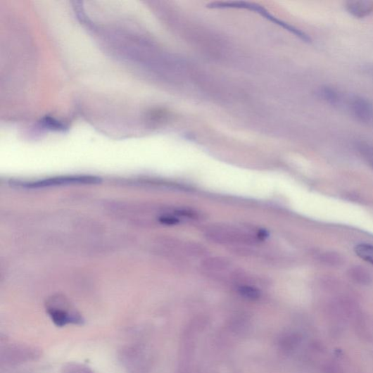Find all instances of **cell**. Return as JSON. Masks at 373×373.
<instances>
[{"label": "cell", "mask_w": 373, "mask_h": 373, "mask_svg": "<svg viewBox=\"0 0 373 373\" xmlns=\"http://www.w3.org/2000/svg\"><path fill=\"white\" fill-rule=\"evenodd\" d=\"M47 313L57 327L69 324L82 325L85 320L77 310L65 298L55 297L47 303Z\"/></svg>", "instance_id": "6da1fadb"}, {"label": "cell", "mask_w": 373, "mask_h": 373, "mask_svg": "<svg viewBox=\"0 0 373 373\" xmlns=\"http://www.w3.org/2000/svg\"><path fill=\"white\" fill-rule=\"evenodd\" d=\"M205 237L215 243L222 244H254L256 238L237 227L229 225H213L205 232Z\"/></svg>", "instance_id": "7a4b0ae2"}, {"label": "cell", "mask_w": 373, "mask_h": 373, "mask_svg": "<svg viewBox=\"0 0 373 373\" xmlns=\"http://www.w3.org/2000/svg\"><path fill=\"white\" fill-rule=\"evenodd\" d=\"M101 182V178L94 176H66L48 178L32 182H17L12 184L23 186L25 189H43L46 186H62L70 184H93Z\"/></svg>", "instance_id": "3957f363"}, {"label": "cell", "mask_w": 373, "mask_h": 373, "mask_svg": "<svg viewBox=\"0 0 373 373\" xmlns=\"http://www.w3.org/2000/svg\"><path fill=\"white\" fill-rule=\"evenodd\" d=\"M227 8H238V9H246L250 10L252 11H255L256 13L260 14L270 22L274 23L275 25L284 28L286 31L292 33L299 37L301 39L304 41L305 43L312 42V39L305 34L304 32L301 30L289 25L288 23L284 22V20L278 19L271 13H269L265 8L262 6L257 5L255 4L246 2V1H232L227 4Z\"/></svg>", "instance_id": "277c9868"}, {"label": "cell", "mask_w": 373, "mask_h": 373, "mask_svg": "<svg viewBox=\"0 0 373 373\" xmlns=\"http://www.w3.org/2000/svg\"><path fill=\"white\" fill-rule=\"evenodd\" d=\"M142 346L134 345L123 349L122 362L131 373H143L147 366V354Z\"/></svg>", "instance_id": "5b68a950"}, {"label": "cell", "mask_w": 373, "mask_h": 373, "mask_svg": "<svg viewBox=\"0 0 373 373\" xmlns=\"http://www.w3.org/2000/svg\"><path fill=\"white\" fill-rule=\"evenodd\" d=\"M39 352L34 348L23 345H10L2 350V362L6 364H18L36 360Z\"/></svg>", "instance_id": "8992f818"}, {"label": "cell", "mask_w": 373, "mask_h": 373, "mask_svg": "<svg viewBox=\"0 0 373 373\" xmlns=\"http://www.w3.org/2000/svg\"><path fill=\"white\" fill-rule=\"evenodd\" d=\"M349 111L358 120L368 122L373 119V105L370 101L362 96H354L348 103Z\"/></svg>", "instance_id": "52a82bcc"}, {"label": "cell", "mask_w": 373, "mask_h": 373, "mask_svg": "<svg viewBox=\"0 0 373 373\" xmlns=\"http://www.w3.org/2000/svg\"><path fill=\"white\" fill-rule=\"evenodd\" d=\"M347 12L357 18H364L373 13L372 1H348L346 4Z\"/></svg>", "instance_id": "ba28073f"}, {"label": "cell", "mask_w": 373, "mask_h": 373, "mask_svg": "<svg viewBox=\"0 0 373 373\" xmlns=\"http://www.w3.org/2000/svg\"><path fill=\"white\" fill-rule=\"evenodd\" d=\"M232 265L229 259L223 257H212L205 259L201 267L206 272L218 273L225 272Z\"/></svg>", "instance_id": "9c48e42d"}, {"label": "cell", "mask_w": 373, "mask_h": 373, "mask_svg": "<svg viewBox=\"0 0 373 373\" xmlns=\"http://www.w3.org/2000/svg\"><path fill=\"white\" fill-rule=\"evenodd\" d=\"M318 95L322 100L331 106L339 105L342 100V96L338 91L328 87L320 88L318 91Z\"/></svg>", "instance_id": "30bf717a"}, {"label": "cell", "mask_w": 373, "mask_h": 373, "mask_svg": "<svg viewBox=\"0 0 373 373\" xmlns=\"http://www.w3.org/2000/svg\"><path fill=\"white\" fill-rule=\"evenodd\" d=\"M181 251L192 257H203L206 255L207 252H208L202 244L191 241L183 243Z\"/></svg>", "instance_id": "8fae6325"}, {"label": "cell", "mask_w": 373, "mask_h": 373, "mask_svg": "<svg viewBox=\"0 0 373 373\" xmlns=\"http://www.w3.org/2000/svg\"><path fill=\"white\" fill-rule=\"evenodd\" d=\"M356 255L373 266V246L367 244H360L355 247Z\"/></svg>", "instance_id": "7c38bea8"}, {"label": "cell", "mask_w": 373, "mask_h": 373, "mask_svg": "<svg viewBox=\"0 0 373 373\" xmlns=\"http://www.w3.org/2000/svg\"><path fill=\"white\" fill-rule=\"evenodd\" d=\"M357 146L359 153L373 170V144L362 141L358 142Z\"/></svg>", "instance_id": "4fadbf2b"}, {"label": "cell", "mask_w": 373, "mask_h": 373, "mask_svg": "<svg viewBox=\"0 0 373 373\" xmlns=\"http://www.w3.org/2000/svg\"><path fill=\"white\" fill-rule=\"evenodd\" d=\"M239 293L244 298L248 300H258L260 297L259 290L250 285H242L238 288Z\"/></svg>", "instance_id": "5bb4252c"}, {"label": "cell", "mask_w": 373, "mask_h": 373, "mask_svg": "<svg viewBox=\"0 0 373 373\" xmlns=\"http://www.w3.org/2000/svg\"><path fill=\"white\" fill-rule=\"evenodd\" d=\"M41 124H42L44 127L49 128L51 130L65 131L67 129L63 123L49 116L45 117L42 121H41Z\"/></svg>", "instance_id": "9a60e30c"}, {"label": "cell", "mask_w": 373, "mask_h": 373, "mask_svg": "<svg viewBox=\"0 0 373 373\" xmlns=\"http://www.w3.org/2000/svg\"><path fill=\"white\" fill-rule=\"evenodd\" d=\"M62 373H94L91 369L84 365L70 363L64 367Z\"/></svg>", "instance_id": "2e32d148"}, {"label": "cell", "mask_w": 373, "mask_h": 373, "mask_svg": "<svg viewBox=\"0 0 373 373\" xmlns=\"http://www.w3.org/2000/svg\"><path fill=\"white\" fill-rule=\"evenodd\" d=\"M160 222L165 225H172L179 223V220L172 216H163L160 217Z\"/></svg>", "instance_id": "e0dca14e"}, {"label": "cell", "mask_w": 373, "mask_h": 373, "mask_svg": "<svg viewBox=\"0 0 373 373\" xmlns=\"http://www.w3.org/2000/svg\"><path fill=\"white\" fill-rule=\"evenodd\" d=\"M368 72L373 76V65L369 67Z\"/></svg>", "instance_id": "ac0fdd59"}]
</instances>
